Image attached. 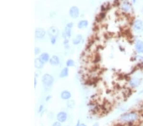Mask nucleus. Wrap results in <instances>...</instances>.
<instances>
[{"instance_id": "nucleus-22", "label": "nucleus", "mask_w": 143, "mask_h": 126, "mask_svg": "<svg viewBox=\"0 0 143 126\" xmlns=\"http://www.w3.org/2000/svg\"><path fill=\"white\" fill-rule=\"evenodd\" d=\"M63 45H64L66 48L67 47H68V46H69V40H68L67 38L64 39V42H63Z\"/></svg>"}, {"instance_id": "nucleus-20", "label": "nucleus", "mask_w": 143, "mask_h": 126, "mask_svg": "<svg viewBox=\"0 0 143 126\" xmlns=\"http://www.w3.org/2000/svg\"><path fill=\"white\" fill-rule=\"evenodd\" d=\"M66 66L67 67H72V66H74V61L72 59H68V60L66 61Z\"/></svg>"}, {"instance_id": "nucleus-30", "label": "nucleus", "mask_w": 143, "mask_h": 126, "mask_svg": "<svg viewBox=\"0 0 143 126\" xmlns=\"http://www.w3.org/2000/svg\"><path fill=\"white\" fill-rule=\"evenodd\" d=\"M75 126H80V120L78 121V122L76 124V125Z\"/></svg>"}, {"instance_id": "nucleus-13", "label": "nucleus", "mask_w": 143, "mask_h": 126, "mask_svg": "<svg viewBox=\"0 0 143 126\" xmlns=\"http://www.w3.org/2000/svg\"><path fill=\"white\" fill-rule=\"evenodd\" d=\"M60 97L64 100H69L71 97V94L68 90H63L60 94Z\"/></svg>"}, {"instance_id": "nucleus-26", "label": "nucleus", "mask_w": 143, "mask_h": 126, "mask_svg": "<svg viewBox=\"0 0 143 126\" xmlns=\"http://www.w3.org/2000/svg\"><path fill=\"white\" fill-rule=\"evenodd\" d=\"M52 126H62V125H61V123L58 121V122H55L54 123Z\"/></svg>"}, {"instance_id": "nucleus-11", "label": "nucleus", "mask_w": 143, "mask_h": 126, "mask_svg": "<svg viewBox=\"0 0 143 126\" xmlns=\"http://www.w3.org/2000/svg\"><path fill=\"white\" fill-rule=\"evenodd\" d=\"M49 62L52 66H57L60 64V59L57 55H53L49 60Z\"/></svg>"}, {"instance_id": "nucleus-28", "label": "nucleus", "mask_w": 143, "mask_h": 126, "mask_svg": "<svg viewBox=\"0 0 143 126\" xmlns=\"http://www.w3.org/2000/svg\"><path fill=\"white\" fill-rule=\"evenodd\" d=\"M51 96H48L47 97H46V99H45V101H50V99H51Z\"/></svg>"}, {"instance_id": "nucleus-18", "label": "nucleus", "mask_w": 143, "mask_h": 126, "mask_svg": "<svg viewBox=\"0 0 143 126\" xmlns=\"http://www.w3.org/2000/svg\"><path fill=\"white\" fill-rule=\"evenodd\" d=\"M66 105H67V106L69 108L72 109V108H74L75 107V106H76V102H75L74 100H73V99H69V100H67Z\"/></svg>"}, {"instance_id": "nucleus-12", "label": "nucleus", "mask_w": 143, "mask_h": 126, "mask_svg": "<svg viewBox=\"0 0 143 126\" xmlns=\"http://www.w3.org/2000/svg\"><path fill=\"white\" fill-rule=\"evenodd\" d=\"M39 59H40V60H42V62H43V63H47V62H48L49 60H50V55L47 52H43V53H42V54H40V57H39Z\"/></svg>"}, {"instance_id": "nucleus-6", "label": "nucleus", "mask_w": 143, "mask_h": 126, "mask_svg": "<svg viewBox=\"0 0 143 126\" xmlns=\"http://www.w3.org/2000/svg\"><path fill=\"white\" fill-rule=\"evenodd\" d=\"M48 35L50 37H58L59 30L55 26H51L48 29Z\"/></svg>"}, {"instance_id": "nucleus-34", "label": "nucleus", "mask_w": 143, "mask_h": 126, "mask_svg": "<svg viewBox=\"0 0 143 126\" xmlns=\"http://www.w3.org/2000/svg\"><path fill=\"white\" fill-rule=\"evenodd\" d=\"M142 13H143V7H142Z\"/></svg>"}, {"instance_id": "nucleus-32", "label": "nucleus", "mask_w": 143, "mask_h": 126, "mask_svg": "<svg viewBox=\"0 0 143 126\" xmlns=\"http://www.w3.org/2000/svg\"><path fill=\"white\" fill-rule=\"evenodd\" d=\"M93 126H99V124H98L97 123H95V124Z\"/></svg>"}, {"instance_id": "nucleus-24", "label": "nucleus", "mask_w": 143, "mask_h": 126, "mask_svg": "<svg viewBox=\"0 0 143 126\" xmlns=\"http://www.w3.org/2000/svg\"><path fill=\"white\" fill-rule=\"evenodd\" d=\"M40 52H41V50L39 47H36L35 48V55H38L40 53Z\"/></svg>"}, {"instance_id": "nucleus-9", "label": "nucleus", "mask_w": 143, "mask_h": 126, "mask_svg": "<svg viewBox=\"0 0 143 126\" xmlns=\"http://www.w3.org/2000/svg\"><path fill=\"white\" fill-rule=\"evenodd\" d=\"M80 15V11L77 6H72L69 10V15L73 18H78Z\"/></svg>"}, {"instance_id": "nucleus-4", "label": "nucleus", "mask_w": 143, "mask_h": 126, "mask_svg": "<svg viewBox=\"0 0 143 126\" xmlns=\"http://www.w3.org/2000/svg\"><path fill=\"white\" fill-rule=\"evenodd\" d=\"M120 9L124 13H129L132 11V6L129 1H123L120 5Z\"/></svg>"}, {"instance_id": "nucleus-14", "label": "nucleus", "mask_w": 143, "mask_h": 126, "mask_svg": "<svg viewBox=\"0 0 143 126\" xmlns=\"http://www.w3.org/2000/svg\"><path fill=\"white\" fill-rule=\"evenodd\" d=\"M45 63L42 62V60H40L39 58L36 59L35 60V68L38 69V70H40V69H42L43 68V66Z\"/></svg>"}, {"instance_id": "nucleus-25", "label": "nucleus", "mask_w": 143, "mask_h": 126, "mask_svg": "<svg viewBox=\"0 0 143 126\" xmlns=\"http://www.w3.org/2000/svg\"><path fill=\"white\" fill-rule=\"evenodd\" d=\"M66 27L72 29V28L73 27V23H72V22H69V23H67V25H66Z\"/></svg>"}, {"instance_id": "nucleus-2", "label": "nucleus", "mask_w": 143, "mask_h": 126, "mask_svg": "<svg viewBox=\"0 0 143 126\" xmlns=\"http://www.w3.org/2000/svg\"><path fill=\"white\" fill-rule=\"evenodd\" d=\"M42 83L43 84V85L46 87H49L52 85L54 82V77L50 74L45 73L43 75L42 77Z\"/></svg>"}, {"instance_id": "nucleus-31", "label": "nucleus", "mask_w": 143, "mask_h": 126, "mask_svg": "<svg viewBox=\"0 0 143 126\" xmlns=\"http://www.w3.org/2000/svg\"><path fill=\"white\" fill-rule=\"evenodd\" d=\"M132 2L133 3H136V0H132Z\"/></svg>"}, {"instance_id": "nucleus-29", "label": "nucleus", "mask_w": 143, "mask_h": 126, "mask_svg": "<svg viewBox=\"0 0 143 126\" xmlns=\"http://www.w3.org/2000/svg\"><path fill=\"white\" fill-rule=\"evenodd\" d=\"M36 85H37V80H36V78H35V87H36Z\"/></svg>"}, {"instance_id": "nucleus-8", "label": "nucleus", "mask_w": 143, "mask_h": 126, "mask_svg": "<svg viewBox=\"0 0 143 126\" xmlns=\"http://www.w3.org/2000/svg\"><path fill=\"white\" fill-rule=\"evenodd\" d=\"M46 35L45 30L43 28H38L35 30V37L37 39L43 38Z\"/></svg>"}, {"instance_id": "nucleus-3", "label": "nucleus", "mask_w": 143, "mask_h": 126, "mask_svg": "<svg viewBox=\"0 0 143 126\" xmlns=\"http://www.w3.org/2000/svg\"><path fill=\"white\" fill-rule=\"evenodd\" d=\"M133 30L135 33H141L143 32V21L141 19H137L133 23Z\"/></svg>"}, {"instance_id": "nucleus-35", "label": "nucleus", "mask_w": 143, "mask_h": 126, "mask_svg": "<svg viewBox=\"0 0 143 126\" xmlns=\"http://www.w3.org/2000/svg\"></svg>"}, {"instance_id": "nucleus-23", "label": "nucleus", "mask_w": 143, "mask_h": 126, "mask_svg": "<svg viewBox=\"0 0 143 126\" xmlns=\"http://www.w3.org/2000/svg\"><path fill=\"white\" fill-rule=\"evenodd\" d=\"M136 59H137V60H139V62L143 63V57L142 56V55H137V56L136 57Z\"/></svg>"}, {"instance_id": "nucleus-21", "label": "nucleus", "mask_w": 143, "mask_h": 126, "mask_svg": "<svg viewBox=\"0 0 143 126\" xmlns=\"http://www.w3.org/2000/svg\"><path fill=\"white\" fill-rule=\"evenodd\" d=\"M57 37H50V42L52 45H55L57 42Z\"/></svg>"}, {"instance_id": "nucleus-17", "label": "nucleus", "mask_w": 143, "mask_h": 126, "mask_svg": "<svg viewBox=\"0 0 143 126\" xmlns=\"http://www.w3.org/2000/svg\"><path fill=\"white\" fill-rule=\"evenodd\" d=\"M82 39H83V36H82V35H77L72 40V44L74 45H77L80 43Z\"/></svg>"}, {"instance_id": "nucleus-1", "label": "nucleus", "mask_w": 143, "mask_h": 126, "mask_svg": "<svg viewBox=\"0 0 143 126\" xmlns=\"http://www.w3.org/2000/svg\"><path fill=\"white\" fill-rule=\"evenodd\" d=\"M139 115L136 112H131L123 113L120 117V120L124 123H132L138 120Z\"/></svg>"}, {"instance_id": "nucleus-19", "label": "nucleus", "mask_w": 143, "mask_h": 126, "mask_svg": "<svg viewBox=\"0 0 143 126\" xmlns=\"http://www.w3.org/2000/svg\"><path fill=\"white\" fill-rule=\"evenodd\" d=\"M71 28H67V27H66L65 29H64V33H65L66 35V36L67 38H70L71 36Z\"/></svg>"}, {"instance_id": "nucleus-10", "label": "nucleus", "mask_w": 143, "mask_h": 126, "mask_svg": "<svg viewBox=\"0 0 143 126\" xmlns=\"http://www.w3.org/2000/svg\"><path fill=\"white\" fill-rule=\"evenodd\" d=\"M67 118V113H66L65 112H60L57 114V120L59 122H60V123L64 122L66 121Z\"/></svg>"}, {"instance_id": "nucleus-16", "label": "nucleus", "mask_w": 143, "mask_h": 126, "mask_svg": "<svg viewBox=\"0 0 143 126\" xmlns=\"http://www.w3.org/2000/svg\"><path fill=\"white\" fill-rule=\"evenodd\" d=\"M68 75H69V68H68V67H66L61 70L60 73L59 77L61 78H63L67 77Z\"/></svg>"}, {"instance_id": "nucleus-7", "label": "nucleus", "mask_w": 143, "mask_h": 126, "mask_svg": "<svg viewBox=\"0 0 143 126\" xmlns=\"http://www.w3.org/2000/svg\"><path fill=\"white\" fill-rule=\"evenodd\" d=\"M134 47L136 51L139 54H143V42L141 40H137L135 42Z\"/></svg>"}, {"instance_id": "nucleus-27", "label": "nucleus", "mask_w": 143, "mask_h": 126, "mask_svg": "<svg viewBox=\"0 0 143 126\" xmlns=\"http://www.w3.org/2000/svg\"><path fill=\"white\" fill-rule=\"evenodd\" d=\"M43 105H40V108H39V110H38V113H41V112L43 111Z\"/></svg>"}, {"instance_id": "nucleus-15", "label": "nucleus", "mask_w": 143, "mask_h": 126, "mask_svg": "<svg viewBox=\"0 0 143 126\" xmlns=\"http://www.w3.org/2000/svg\"><path fill=\"white\" fill-rule=\"evenodd\" d=\"M89 25V22L87 20H82L78 22V28L80 29H85Z\"/></svg>"}, {"instance_id": "nucleus-33", "label": "nucleus", "mask_w": 143, "mask_h": 126, "mask_svg": "<svg viewBox=\"0 0 143 126\" xmlns=\"http://www.w3.org/2000/svg\"><path fill=\"white\" fill-rule=\"evenodd\" d=\"M80 126H86V125L84 124H80Z\"/></svg>"}, {"instance_id": "nucleus-5", "label": "nucleus", "mask_w": 143, "mask_h": 126, "mask_svg": "<svg viewBox=\"0 0 143 126\" xmlns=\"http://www.w3.org/2000/svg\"><path fill=\"white\" fill-rule=\"evenodd\" d=\"M142 80L137 77H133L129 80V85L132 88H137L141 84Z\"/></svg>"}]
</instances>
